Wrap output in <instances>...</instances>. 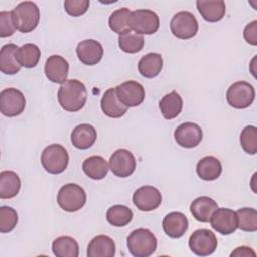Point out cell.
<instances>
[{"instance_id": "cell-1", "label": "cell", "mask_w": 257, "mask_h": 257, "mask_svg": "<svg viewBox=\"0 0 257 257\" xmlns=\"http://www.w3.org/2000/svg\"><path fill=\"white\" fill-rule=\"evenodd\" d=\"M57 98L60 106L70 112L80 110L87 99L85 85L77 79H67L58 88Z\"/></svg>"}, {"instance_id": "cell-2", "label": "cell", "mask_w": 257, "mask_h": 257, "mask_svg": "<svg viewBox=\"0 0 257 257\" xmlns=\"http://www.w3.org/2000/svg\"><path fill=\"white\" fill-rule=\"evenodd\" d=\"M130 253L135 257H149L157 249V238L149 230L139 228L134 230L126 239Z\"/></svg>"}, {"instance_id": "cell-3", "label": "cell", "mask_w": 257, "mask_h": 257, "mask_svg": "<svg viewBox=\"0 0 257 257\" xmlns=\"http://www.w3.org/2000/svg\"><path fill=\"white\" fill-rule=\"evenodd\" d=\"M12 16L16 29L22 33H28L38 25L40 11L34 2L24 1L20 2L12 10Z\"/></svg>"}, {"instance_id": "cell-4", "label": "cell", "mask_w": 257, "mask_h": 257, "mask_svg": "<svg viewBox=\"0 0 257 257\" xmlns=\"http://www.w3.org/2000/svg\"><path fill=\"white\" fill-rule=\"evenodd\" d=\"M68 162L69 156L67 151L59 144L47 146L41 154V164L49 174L57 175L64 172Z\"/></svg>"}, {"instance_id": "cell-5", "label": "cell", "mask_w": 257, "mask_h": 257, "mask_svg": "<svg viewBox=\"0 0 257 257\" xmlns=\"http://www.w3.org/2000/svg\"><path fill=\"white\" fill-rule=\"evenodd\" d=\"M86 202V194L82 187L77 184H66L62 186L57 194L59 207L66 212H76Z\"/></svg>"}, {"instance_id": "cell-6", "label": "cell", "mask_w": 257, "mask_h": 257, "mask_svg": "<svg viewBox=\"0 0 257 257\" xmlns=\"http://www.w3.org/2000/svg\"><path fill=\"white\" fill-rule=\"evenodd\" d=\"M128 24L138 34H154L160 26L158 14L150 9H137L131 12Z\"/></svg>"}, {"instance_id": "cell-7", "label": "cell", "mask_w": 257, "mask_h": 257, "mask_svg": "<svg viewBox=\"0 0 257 257\" xmlns=\"http://www.w3.org/2000/svg\"><path fill=\"white\" fill-rule=\"evenodd\" d=\"M226 98L228 103L234 108H247L255 99V89L247 81H237L228 88Z\"/></svg>"}, {"instance_id": "cell-8", "label": "cell", "mask_w": 257, "mask_h": 257, "mask_svg": "<svg viewBox=\"0 0 257 257\" xmlns=\"http://www.w3.org/2000/svg\"><path fill=\"white\" fill-rule=\"evenodd\" d=\"M170 28L173 35L177 38L190 39L197 34L199 24L193 13L190 11H180L173 16Z\"/></svg>"}, {"instance_id": "cell-9", "label": "cell", "mask_w": 257, "mask_h": 257, "mask_svg": "<svg viewBox=\"0 0 257 257\" xmlns=\"http://www.w3.org/2000/svg\"><path fill=\"white\" fill-rule=\"evenodd\" d=\"M218 246L216 235L208 229H198L189 238V247L197 256H209Z\"/></svg>"}, {"instance_id": "cell-10", "label": "cell", "mask_w": 257, "mask_h": 257, "mask_svg": "<svg viewBox=\"0 0 257 257\" xmlns=\"http://www.w3.org/2000/svg\"><path fill=\"white\" fill-rule=\"evenodd\" d=\"M25 104V96L16 88L8 87L0 92V111L5 116L19 115L23 112Z\"/></svg>"}, {"instance_id": "cell-11", "label": "cell", "mask_w": 257, "mask_h": 257, "mask_svg": "<svg viewBox=\"0 0 257 257\" xmlns=\"http://www.w3.org/2000/svg\"><path fill=\"white\" fill-rule=\"evenodd\" d=\"M108 166L113 175L126 178L135 172L137 162L132 152L126 149H118L110 156Z\"/></svg>"}, {"instance_id": "cell-12", "label": "cell", "mask_w": 257, "mask_h": 257, "mask_svg": "<svg viewBox=\"0 0 257 257\" xmlns=\"http://www.w3.org/2000/svg\"><path fill=\"white\" fill-rule=\"evenodd\" d=\"M209 222L212 228L222 235H230L238 229L237 214L228 208H218Z\"/></svg>"}, {"instance_id": "cell-13", "label": "cell", "mask_w": 257, "mask_h": 257, "mask_svg": "<svg viewBox=\"0 0 257 257\" xmlns=\"http://www.w3.org/2000/svg\"><path fill=\"white\" fill-rule=\"evenodd\" d=\"M133 203L141 211H153L161 205L162 195L160 191L153 186H143L134 193Z\"/></svg>"}, {"instance_id": "cell-14", "label": "cell", "mask_w": 257, "mask_h": 257, "mask_svg": "<svg viewBox=\"0 0 257 257\" xmlns=\"http://www.w3.org/2000/svg\"><path fill=\"white\" fill-rule=\"evenodd\" d=\"M118 99L127 107L140 105L145 99L144 86L135 80H128L115 87Z\"/></svg>"}, {"instance_id": "cell-15", "label": "cell", "mask_w": 257, "mask_h": 257, "mask_svg": "<svg viewBox=\"0 0 257 257\" xmlns=\"http://www.w3.org/2000/svg\"><path fill=\"white\" fill-rule=\"evenodd\" d=\"M174 137L179 146L191 149L197 147L201 143L203 139V131L197 123L184 122L175 130Z\"/></svg>"}, {"instance_id": "cell-16", "label": "cell", "mask_w": 257, "mask_h": 257, "mask_svg": "<svg viewBox=\"0 0 257 257\" xmlns=\"http://www.w3.org/2000/svg\"><path fill=\"white\" fill-rule=\"evenodd\" d=\"M69 64L67 60L57 54L51 55L46 59L44 72L48 80L54 83L62 84L67 80Z\"/></svg>"}, {"instance_id": "cell-17", "label": "cell", "mask_w": 257, "mask_h": 257, "mask_svg": "<svg viewBox=\"0 0 257 257\" xmlns=\"http://www.w3.org/2000/svg\"><path fill=\"white\" fill-rule=\"evenodd\" d=\"M78 59L85 65H94L98 63L103 55L102 45L94 39H85L76 46Z\"/></svg>"}, {"instance_id": "cell-18", "label": "cell", "mask_w": 257, "mask_h": 257, "mask_svg": "<svg viewBox=\"0 0 257 257\" xmlns=\"http://www.w3.org/2000/svg\"><path fill=\"white\" fill-rule=\"evenodd\" d=\"M164 232L173 239H178L184 236L189 227L188 218L181 212H171L163 219Z\"/></svg>"}, {"instance_id": "cell-19", "label": "cell", "mask_w": 257, "mask_h": 257, "mask_svg": "<svg viewBox=\"0 0 257 257\" xmlns=\"http://www.w3.org/2000/svg\"><path fill=\"white\" fill-rule=\"evenodd\" d=\"M100 106L103 113L112 118L121 117L127 110V106L118 99L115 87H110L103 93Z\"/></svg>"}, {"instance_id": "cell-20", "label": "cell", "mask_w": 257, "mask_h": 257, "mask_svg": "<svg viewBox=\"0 0 257 257\" xmlns=\"http://www.w3.org/2000/svg\"><path fill=\"white\" fill-rule=\"evenodd\" d=\"M217 209V202L208 196H201L195 199L190 205V211L193 217L202 223L209 222Z\"/></svg>"}, {"instance_id": "cell-21", "label": "cell", "mask_w": 257, "mask_h": 257, "mask_svg": "<svg viewBox=\"0 0 257 257\" xmlns=\"http://www.w3.org/2000/svg\"><path fill=\"white\" fill-rule=\"evenodd\" d=\"M96 138V130L88 123L76 125L71 133V143L79 150H86L90 148L95 143Z\"/></svg>"}, {"instance_id": "cell-22", "label": "cell", "mask_w": 257, "mask_h": 257, "mask_svg": "<svg viewBox=\"0 0 257 257\" xmlns=\"http://www.w3.org/2000/svg\"><path fill=\"white\" fill-rule=\"evenodd\" d=\"M88 257H113L115 255L114 241L106 235L94 237L87 246Z\"/></svg>"}, {"instance_id": "cell-23", "label": "cell", "mask_w": 257, "mask_h": 257, "mask_svg": "<svg viewBox=\"0 0 257 257\" xmlns=\"http://www.w3.org/2000/svg\"><path fill=\"white\" fill-rule=\"evenodd\" d=\"M18 48L14 43H8L2 46L0 50V69L4 74L13 75L19 72L21 65L16 57Z\"/></svg>"}, {"instance_id": "cell-24", "label": "cell", "mask_w": 257, "mask_h": 257, "mask_svg": "<svg viewBox=\"0 0 257 257\" xmlns=\"http://www.w3.org/2000/svg\"><path fill=\"white\" fill-rule=\"evenodd\" d=\"M196 172L202 180L214 181L222 173V164L216 157L206 156L198 162Z\"/></svg>"}, {"instance_id": "cell-25", "label": "cell", "mask_w": 257, "mask_h": 257, "mask_svg": "<svg viewBox=\"0 0 257 257\" xmlns=\"http://www.w3.org/2000/svg\"><path fill=\"white\" fill-rule=\"evenodd\" d=\"M197 8L202 17L208 22L220 21L226 13V5L222 0L217 1H203L196 2Z\"/></svg>"}, {"instance_id": "cell-26", "label": "cell", "mask_w": 257, "mask_h": 257, "mask_svg": "<svg viewBox=\"0 0 257 257\" xmlns=\"http://www.w3.org/2000/svg\"><path fill=\"white\" fill-rule=\"evenodd\" d=\"M163 68V57L160 53L151 52L144 55L139 63L138 69L141 75L146 78H153L159 75Z\"/></svg>"}, {"instance_id": "cell-27", "label": "cell", "mask_w": 257, "mask_h": 257, "mask_svg": "<svg viewBox=\"0 0 257 257\" xmlns=\"http://www.w3.org/2000/svg\"><path fill=\"white\" fill-rule=\"evenodd\" d=\"M21 182L19 176L13 171H2L0 173V198H14L20 190Z\"/></svg>"}, {"instance_id": "cell-28", "label": "cell", "mask_w": 257, "mask_h": 257, "mask_svg": "<svg viewBox=\"0 0 257 257\" xmlns=\"http://www.w3.org/2000/svg\"><path fill=\"white\" fill-rule=\"evenodd\" d=\"M82 170L90 179L101 180L107 175L109 166L101 156H91L83 161Z\"/></svg>"}, {"instance_id": "cell-29", "label": "cell", "mask_w": 257, "mask_h": 257, "mask_svg": "<svg viewBox=\"0 0 257 257\" xmlns=\"http://www.w3.org/2000/svg\"><path fill=\"white\" fill-rule=\"evenodd\" d=\"M160 110L166 119L176 118L182 111L183 99L177 91H172L160 100Z\"/></svg>"}, {"instance_id": "cell-30", "label": "cell", "mask_w": 257, "mask_h": 257, "mask_svg": "<svg viewBox=\"0 0 257 257\" xmlns=\"http://www.w3.org/2000/svg\"><path fill=\"white\" fill-rule=\"evenodd\" d=\"M52 252L56 257H77L78 243L70 236L58 237L52 243Z\"/></svg>"}, {"instance_id": "cell-31", "label": "cell", "mask_w": 257, "mask_h": 257, "mask_svg": "<svg viewBox=\"0 0 257 257\" xmlns=\"http://www.w3.org/2000/svg\"><path fill=\"white\" fill-rule=\"evenodd\" d=\"M41 52L37 45L26 43L19 47L16 52V57L19 64L26 68L35 67L40 60Z\"/></svg>"}, {"instance_id": "cell-32", "label": "cell", "mask_w": 257, "mask_h": 257, "mask_svg": "<svg viewBox=\"0 0 257 257\" xmlns=\"http://www.w3.org/2000/svg\"><path fill=\"white\" fill-rule=\"evenodd\" d=\"M133 219V211L124 205L111 206L106 212L107 222L114 227H124Z\"/></svg>"}, {"instance_id": "cell-33", "label": "cell", "mask_w": 257, "mask_h": 257, "mask_svg": "<svg viewBox=\"0 0 257 257\" xmlns=\"http://www.w3.org/2000/svg\"><path fill=\"white\" fill-rule=\"evenodd\" d=\"M131 12L132 11L126 7H122L114 10L108 18L109 28L113 32L119 35L127 31H131L132 29L128 24V18H130Z\"/></svg>"}, {"instance_id": "cell-34", "label": "cell", "mask_w": 257, "mask_h": 257, "mask_svg": "<svg viewBox=\"0 0 257 257\" xmlns=\"http://www.w3.org/2000/svg\"><path fill=\"white\" fill-rule=\"evenodd\" d=\"M145 44V39L143 35L136 32L127 31L118 36V46L126 53H138L140 52Z\"/></svg>"}, {"instance_id": "cell-35", "label": "cell", "mask_w": 257, "mask_h": 257, "mask_svg": "<svg viewBox=\"0 0 257 257\" xmlns=\"http://www.w3.org/2000/svg\"><path fill=\"white\" fill-rule=\"evenodd\" d=\"M236 214L239 229L245 232L257 231V211L254 208H241Z\"/></svg>"}, {"instance_id": "cell-36", "label": "cell", "mask_w": 257, "mask_h": 257, "mask_svg": "<svg viewBox=\"0 0 257 257\" xmlns=\"http://www.w3.org/2000/svg\"><path fill=\"white\" fill-rule=\"evenodd\" d=\"M240 144L243 150L250 155L257 153V128L254 125H247L240 135Z\"/></svg>"}, {"instance_id": "cell-37", "label": "cell", "mask_w": 257, "mask_h": 257, "mask_svg": "<svg viewBox=\"0 0 257 257\" xmlns=\"http://www.w3.org/2000/svg\"><path fill=\"white\" fill-rule=\"evenodd\" d=\"M18 215L17 212L8 206L0 207V232L9 233L17 225Z\"/></svg>"}, {"instance_id": "cell-38", "label": "cell", "mask_w": 257, "mask_h": 257, "mask_svg": "<svg viewBox=\"0 0 257 257\" xmlns=\"http://www.w3.org/2000/svg\"><path fill=\"white\" fill-rule=\"evenodd\" d=\"M16 30L12 11H1L0 12V36L8 37L11 36Z\"/></svg>"}, {"instance_id": "cell-39", "label": "cell", "mask_w": 257, "mask_h": 257, "mask_svg": "<svg viewBox=\"0 0 257 257\" xmlns=\"http://www.w3.org/2000/svg\"><path fill=\"white\" fill-rule=\"evenodd\" d=\"M89 7L88 0H65L64 1V9L65 11L73 16L77 17L84 14Z\"/></svg>"}, {"instance_id": "cell-40", "label": "cell", "mask_w": 257, "mask_h": 257, "mask_svg": "<svg viewBox=\"0 0 257 257\" xmlns=\"http://www.w3.org/2000/svg\"><path fill=\"white\" fill-rule=\"evenodd\" d=\"M244 38L248 43L252 45L257 44V21L256 20H253L252 22L246 25L244 29Z\"/></svg>"}, {"instance_id": "cell-41", "label": "cell", "mask_w": 257, "mask_h": 257, "mask_svg": "<svg viewBox=\"0 0 257 257\" xmlns=\"http://www.w3.org/2000/svg\"><path fill=\"white\" fill-rule=\"evenodd\" d=\"M255 256L256 253L249 247L246 246H241L236 248L232 253H231V257L236 256V257H248V256Z\"/></svg>"}]
</instances>
